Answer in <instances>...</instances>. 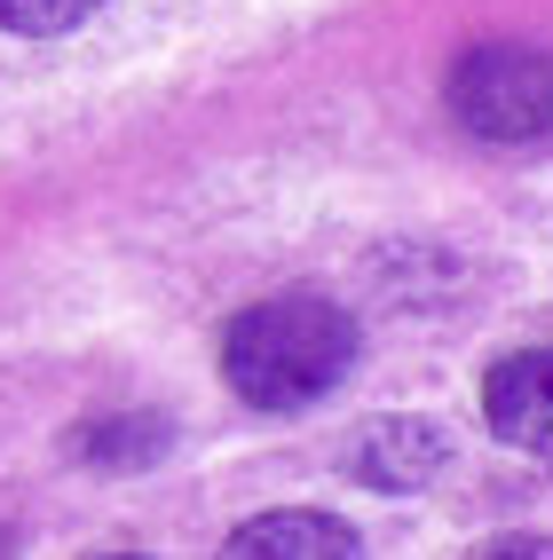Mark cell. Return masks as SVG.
<instances>
[{
  "mask_svg": "<svg viewBox=\"0 0 553 560\" xmlns=\"http://www.w3.org/2000/svg\"><path fill=\"white\" fill-rule=\"evenodd\" d=\"M103 0H0V32L16 40H56V32H80Z\"/></svg>",
  "mask_w": 553,
  "mask_h": 560,
  "instance_id": "obj_7",
  "label": "cell"
},
{
  "mask_svg": "<svg viewBox=\"0 0 553 560\" xmlns=\"http://www.w3.org/2000/svg\"><path fill=\"white\" fill-rule=\"evenodd\" d=\"M356 363V316L324 292H277L221 331V380L253 410H309L348 380Z\"/></svg>",
  "mask_w": 553,
  "mask_h": 560,
  "instance_id": "obj_1",
  "label": "cell"
},
{
  "mask_svg": "<svg viewBox=\"0 0 553 560\" xmlns=\"http://www.w3.org/2000/svg\"><path fill=\"white\" fill-rule=\"evenodd\" d=\"M483 419L498 442H514V451H530L553 466V348H522L491 363L483 380Z\"/></svg>",
  "mask_w": 553,
  "mask_h": 560,
  "instance_id": "obj_3",
  "label": "cell"
},
{
  "mask_svg": "<svg viewBox=\"0 0 553 560\" xmlns=\"http://www.w3.org/2000/svg\"><path fill=\"white\" fill-rule=\"evenodd\" d=\"M88 466H142V458H159L166 451V427L159 419H103V427H88L80 442H71Z\"/></svg>",
  "mask_w": 553,
  "mask_h": 560,
  "instance_id": "obj_6",
  "label": "cell"
},
{
  "mask_svg": "<svg viewBox=\"0 0 553 560\" xmlns=\"http://www.w3.org/2000/svg\"><path fill=\"white\" fill-rule=\"evenodd\" d=\"M451 119L474 142H545L553 135V56L522 40H483L451 71Z\"/></svg>",
  "mask_w": 553,
  "mask_h": 560,
  "instance_id": "obj_2",
  "label": "cell"
},
{
  "mask_svg": "<svg viewBox=\"0 0 553 560\" xmlns=\"http://www.w3.org/2000/svg\"><path fill=\"white\" fill-rule=\"evenodd\" d=\"M221 552H238V560H348L356 529L332 513H262L245 529H230Z\"/></svg>",
  "mask_w": 553,
  "mask_h": 560,
  "instance_id": "obj_5",
  "label": "cell"
},
{
  "mask_svg": "<svg viewBox=\"0 0 553 560\" xmlns=\"http://www.w3.org/2000/svg\"><path fill=\"white\" fill-rule=\"evenodd\" d=\"M442 466H451V434L435 419H380L348 442V474L372 490H427Z\"/></svg>",
  "mask_w": 553,
  "mask_h": 560,
  "instance_id": "obj_4",
  "label": "cell"
}]
</instances>
